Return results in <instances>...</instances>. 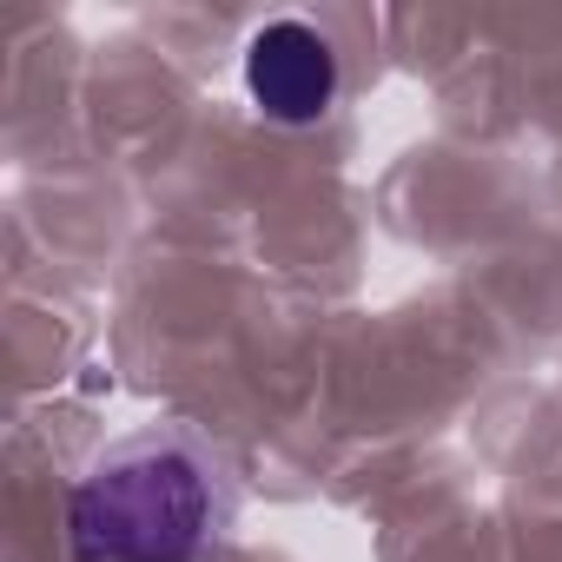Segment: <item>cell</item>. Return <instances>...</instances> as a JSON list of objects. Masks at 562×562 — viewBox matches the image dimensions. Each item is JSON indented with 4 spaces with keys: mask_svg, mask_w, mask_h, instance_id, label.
<instances>
[{
    "mask_svg": "<svg viewBox=\"0 0 562 562\" xmlns=\"http://www.w3.org/2000/svg\"><path fill=\"white\" fill-rule=\"evenodd\" d=\"M225 496L212 450L153 424L106 443L67 490V555L74 562H199L218 536Z\"/></svg>",
    "mask_w": 562,
    "mask_h": 562,
    "instance_id": "6da1fadb",
    "label": "cell"
},
{
    "mask_svg": "<svg viewBox=\"0 0 562 562\" xmlns=\"http://www.w3.org/2000/svg\"><path fill=\"white\" fill-rule=\"evenodd\" d=\"M338 47L312 21H265L245 41V93L271 126H318L338 100Z\"/></svg>",
    "mask_w": 562,
    "mask_h": 562,
    "instance_id": "7a4b0ae2",
    "label": "cell"
}]
</instances>
